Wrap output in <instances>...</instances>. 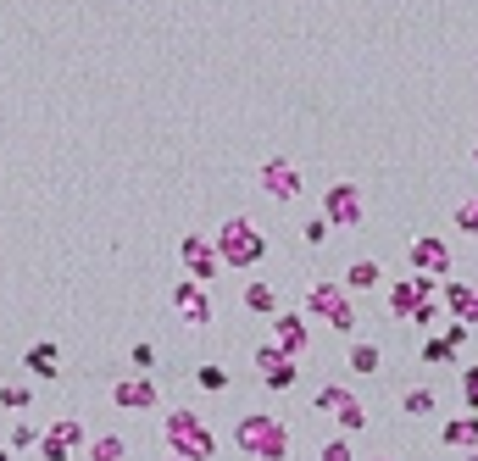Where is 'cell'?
<instances>
[{
    "label": "cell",
    "mask_w": 478,
    "mask_h": 461,
    "mask_svg": "<svg viewBox=\"0 0 478 461\" xmlns=\"http://www.w3.org/2000/svg\"><path fill=\"white\" fill-rule=\"evenodd\" d=\"M323 406H334V417H339V422L362 428V406H356V401H345V394H334V389H329V394H323Z\"/></svg>",
    "instance_id": "obj_1"
},
{
    "label": "cell",
    "mask_w": 478,
    "mask_h": 461,
    "mask_svg": "<svg viewBox=\"0 0 478 461\" xmlns=\"http://www.w3.org/2000/svg\"><path fill=\"white\" fill-rule=\"evenodd\" d=\"M117 401H122V406H150V389H145V384H122Z\"/></svg>",
    "instance_id": "obj_2"
},
{
    "label": "cell",
    "mask_w": 478,
    "mask_h": 461,
    "mask_svg": "<svg viewBox=\"0 0 478 461\" xmlns=\"http://www.w3.org/2000/svg\"><path fill=\"white\" fill-rule=\"evenodd\" d=\"M28 361H34V373H45V378L56 373V367H50V350H34V356H28Z\"/></svg>",
    "instance_id": "obj_3"
},
{
    "label": "cell",
    "mask_w": 478,
    "mask_h": 461,
    "mask_svg": "<svg viewBox=\"0 0 478 461\" xmlns=\"http://www.w3.org/2000/svg\"><path fill=\"white\" fill-rule=\"evenodd\" d=\"M117 450H122V445H117V439H106L101 450H95V461H117Z\"/></svg>",
    "instance_id": "obj_4"
}]
</instances>
